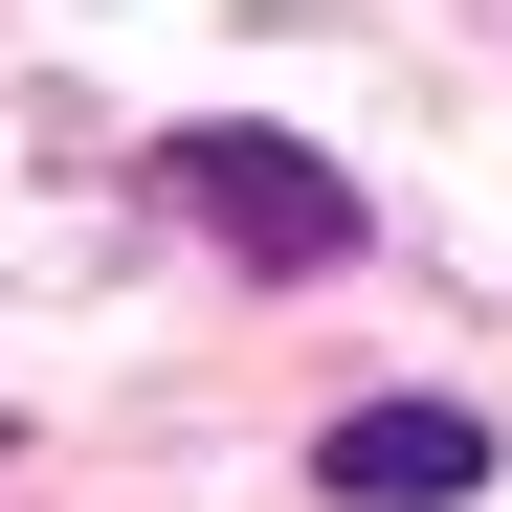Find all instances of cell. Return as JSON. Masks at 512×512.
I'll return each mask as SVG.
<instances>
[{"mask_svg": "<svg viewBox=\"0 0 512 512\" xmlns=\"http://www.w3.org/2000/svg\"><path fill=\"white\" fill-rule=\"evenodd\" d=\"M156 201H179L223 268H268V290L357 268V179H334L312 134H268V112H179V134H156Z\"/></svg>", "mask_w": 512, "mask_h": 512, "instance_id": "1", "label": "cell"}, {"mask_svg": "<svg viewBox=\"0 0 512 512\" xmlns=\"http://www.w3.org/2000/svg\"><path fill=\"white\" fill-rule=\"evenodd\" d=\"M312 490H334V512H468V490H490V401H357V423L312 446Z\"/></svg>", "mask_w": 512, "mask_h": 512, "instance_id": "2", "label": "cell"}]
</instances>
